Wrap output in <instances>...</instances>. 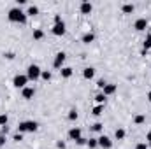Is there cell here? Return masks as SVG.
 <instances>
[{"label": "cell", "mask_w": 151, "mask_h": 149, "mask_svg": "<svg viewBox=\"0 0 151 149\" xmlns=\"http://www.w3.org/2000/svg\"><path fill=\"white\" fill-rule=\"evenodd\" d=\"M86 142H88V140H86L84 137H81V139H77V140H76V144H77V146H86Z\"/></svg>", "instance_id": "f546056e"}, {"label": "cell", "mask_w": 151, "mask_h": 149, "mask_svg": "<svg viewBox=\"0 0 151 149\" xmlns=\"http://www.w3.org/2000/svg\"><path fill=\"white\" fill-rule=\"evenodd\" d=\"M35 14H39V7L37 5H30L27 9V16H35Z\"/></svg>", "instance_id": "ac0fdd59"}, {"label": "cell", "mask_w": 151, "mask_h": 149, "mask_svg": "<svg viewBox=\"0 0 151 149\" xmlns=\"http://www.w3.org/2000/svg\"><path fill=\"white\" fill-rule=\"evenodd\" d=\"M81 14H90L91 11H93V5L90 4V2H81Z\"/></svg>", "instance_id": "8fae6325"}, {"label": "cell", "mask_w": 151, "mask_h": 149, "mask_svg": "<svg viewBox=\"0 0 151 149\" xmlns=\"http://www.w3.org/2000/svg\"><path fill=\"white\" fill-rule=\"evenodd\" d=\"M86 146H88L90 149H95L97 146H99V142H97V139H90V140L86 142Z\"/></svg>", "instance_id": "603a6c76"}, {"label": "cell", "mask_w": 151, "mask_h": 149, "mask_svg": "<svg viewBox=\"0 0 151 149\" xmlns=\"http://www.w3.org/2000/svg\"><path fill=\"white\" fill-rule=\"evenodd\" d=\"M4 56H5V58H7V60H12V58H14V54H12V53H5V54H4Z\"/></svg>", "instance_id": "e575fe53"}, {"label": "cell", "mask_w": 151, "mask_h": 149, "mask_svg": "<svg viewBox=\"0 0 151 149\" xmlns=\"http://www.w3.org/2000/svg\"><path fill=\"white\" fill-rule=\"evenodd\" d=\"M7 121H9L7 114H0V126H7Z\"/></svg>", "instance_id": "d4e9b609"}, {"label": "cell", "mask_w": 151, "mask_h": 149, "mask_svg": "<svg viewBox=\"0 0 151 149\" xmlns=\"http://www.w3.org/2000/svg\"><path fill=\"white\" fill-rule=\"evenodd\" d=\"M135 149H148V144H146V142H141V144H137Z\"/></svg>", "instance_id": "d6a6232c"}, {"label": "cell", "mask_w": 151, "mask_h": 149, "mask_svg": "<svg viewBox=\"0 0 151 149\" xmlns=\"http://www.w3.org/2000/svg\"><path fill=\"white\" fill-rule=\"evenodd\" d=\"M7 18H9V21H11V23H19V25H25L28 16H27V12H23L19 7H14V9H11V11H9Z\"/></svg>", "instance_id": "6da1fadb"}, {"label": "cell", "mask_w": 151, "mask_h": 149, "mask_svg": "<svg viewBox=\"0 0 151 149\" xmlns=\"http://www.w3.org/2000/svg\"><path fill=\"white\" fill-rule=\"evenodd\" d=\"M39 128V125L35 121H21L19 125H18V133H34L35 130Z\"/></svg>", "instance_id": "7a4b0ae2"}, {"label": "cell", "mask_w": 151, "mask_h": 149, "mask_svg": "<svg viewBox=\"0 0 151 149\" xmlns=\"http://www.w3.org/2000/svg\"><path fill=\"white\" fill-rule=\"evenodd\" d=\"M27 82H28V77H27V74L23 75V74H18L14 79H12V84H14V88H25L27 86Z\"/></svg>", "instance_id": "277c9868"}, {"label": "cell", "mask_w": 151, "mask_h": 149, "mask_svg": "<svg viewBox=\"0 0 151 149\" xmlns=\"http://www.w3.org/2000/svg\"><path fill=\"white\" fill-rule=\"evenodd\" d=\"M95 100H97V105H104V102H106V95H104V93H99V95L95 97Z\"/></svg>", "instance_id": "ffe728a7"}, {"label": "cell", "mask_w": 151, "mask_h": 149, "mask_svg": "<svg viewBox=\"0 0 151 149\" xmlns=\"http://www.w3.org/2000/svg\"><path fill=\"white\" fill-rule=\"evenodd\" d=\"M40 69H39V65H28V69H27V77L30 79V81H35V79H39L40 77Z\"/></svg>", "instance_id": "3957f363"}, {"label": "cell", "mask_w": 151, "mask_h": 149, "mask_svg": "<svg viewBox=\"0 0 151 149\" xmlns=\"http://www.w3.org/2000/svg\"><path fill=\"white\" fill-rule=\"evenodd\" d=\"M134 28H135L137 32H142V30H146V28H148V19H146V18H139V19L134 23Z\"/></svg>", "instance_id": "ba28073f"}, {"label": "cell", "mask_w": 151, "mask_h": 149, "mask_svg": "<svg viewBox=\"0 0 151 149\" xmlns=\"http://www.w3.org/2000/svg\"><path fill=\"white\" fill-rule=\"evenodd\" d=\"M91 112H93V116H100V114L104 112V105H95Z\"/></svg>", "instance_id": "7402d4cb"}, {"label": "cell", "mask_w": 151, "mask_h": 149, "mask_svg": "<svg viewBox=\"0 0 151 149\" xmlns=\"http://www.w3.org/2000/svg\"><path fill=\"white\" fill-rule=\"evenodd\" d=\"M144 121H146V116H144V114H137V116L134 117V123H135V125H142Z\"/></svg>", "instance_id": "d6986e66"}, {"label": "cell", "mask_w": 151, "mask_h": 149, "mask_svg": "<svg viewBox=\"0 0 151 149\" xmlns=\"http://www.w3.org/2000/svg\"><path fill=\"white\" fill-rule=\"evenodd\" d=\"M12 140H16V142H21V140H23V133H14Z\"/></svg>", "instance_id": "f1b7e54d"}, {"label": "cell", "mask_w": 151, "mask_h": 149, "mask_svg": "<svg viewBox=\"0 0 151 149\" xmlns=\"http://www.w3.org/2000/svg\"><path fill=\"white\" fill-rule=\"evenodd\" d=\"M42 37H44V32H42L40 28H37V30H34V40H40Z\"/></svg>", "instance_id": "44dd1931"}, {"label": "cell", "mask_w": 151, "mask_h": 149, "mask_svg": "<svg viewBox=\"0 0 151 149\" xmlns=\"http://www.w3.org/2000/svg\"><path fill=\"white\" fill-rule=\"evenodd\" d=\"M148 100H150V102H151V91H150V93H148Z\"/></svg>", "instance_id": "f35d334b"}, {"label": "cell", "mask_w": 151, "mask_h": 149, "mask_svg": "<svg viewBox=\"0 0 151 149\" xmlns=\"http://www.w3.org/2000/svg\"><path fill=\"white\" fill-rule=\"evenodd\" d=\"M102 93H104L106 97L114 95V93H116V84H106V86H104V90H102Z\"/></svg>", "instance_id": "7c38bea8"}, {"label": "cell", "mask_w": 151, "mask_h": 149, "mask_svg": "<svg viewBox=\"0 0 151 149\" xmlns=\"http://www.w3.org/2000/svg\"><path fill=\"white\" fill-rule=\"evenodd\" d=\"M53 35H56V37H62V35H65V23L62 21V23H56L55 27H53Z\"/></svg>", "instance_id": "52a82bcc"}, {"label": "cell", "mask_w": 151, "mask_h": 149, "mask_svg": "<svg viewBox=\"0 0 151 149\" xmlns=\"http://www.w3.org/2000/svg\"><path fill=\"white\" fill-rule=\"evenodd\" d=\"M151 47V35H148V37L144 39V51H148Z\"/></svg>", "instance_id": "4316f807"}, {"label": "cell", "mask_w": 151, "mask_h": 149, "mask_svg": "<svg viewBox=\"0 0 151 149\" xmlns=\"http://www.w3.org/2000/svg\"><path fill=\"white\" fill-rule=\"evenodd\" d=\"M93 75H95V69H93V67H86V69L83 70V77H84V79H93Z\"/></svg>", "instance_id": "4fadbf2b"}, {"label": "cell", "mask_w": 151, "mask_h": 149, "mask_svg": "<svg viewBox=\"0 0 151 149\" xmlns=\"http://www.w3.org/2000/svg\"><path fill=\"white\" fill-rule=\"evenodd\" d=\"M121 9H123V12H125V14H132L135 7H134V4H123V7H121Z\"/></svg>", "instance_id": "2e32d148"}, {"label": "cell", "mask_w": 151, "mask_h": 149, "mask_svg": "<svg viewBox=\"0 0 151 149\" xmlns=\"http://www.w3.org/2000/svg\"><path fill=\"white\" fill-rule=\"evenodd\" d=\"M146 140H148V142H151V132L148 133V135H146Z\"/></svg>", "instance_id": "74e56055"}, {"label": "cell", "mask_w": 151, "mask_h": 149, "mask_svg": "<svg viewBox=\"0 0 151 149\" xmlns=\"http://www.w3.org/2000/svg\"><path fill=\"white\" fill-rule=\"evenodd\" d=\"M150 148H151V142H150Z\"/></svg>", "instance_id": "ab89813d"}, {"label": "cell", "mask_w": 151, "mask_h": 149, "mask_svg": "<svg viewBox=\"0 0 151 149\" xmlns=\"http://www.w3.org/2000/svg\"><path fill=\"white\" fill-rule=\"evenodd\" d=\"M67 117H69V121H76V119H77V111H76V109L69 111V116H67Z\"/></svg>", "instance_id": "cb8c5ba5"}, {"label": "cell", "mask_w": 151, "mask_h": 149, "mask_svg": "<svg viewBox=\"0 0 151 149\" xmlns=\"http://www.w3.org/2000/svg\"><path fill=\"white\" fill-rule=\"evenodd\" d=\"M97 142H99V146H100L102 149H111V148H113V140H111L107 135L99 137V139H97Z\"/></svg>", "instance_id": "8992f818"}, {"label": "cell", "mask_w": 151, "mask_h": 149, "mask_svg": "<svg viewBox=\"0 0 151 149\" xmlns=\"http://www.w3.org/2000/svg\"><path fill=\"white\" fill-rule=\"evenodd\" d=\"M56 148L58 149H65V142H63V140H58V142H56Z\"/></svg>", "instance_id": "1f68e13d"}, {"label": "cell", "mask_w": 151, "mask_h": 149, "mask_svg": "<svg viewBox=\"0 0 151 149\" xmlns=\"http://www.w3.org/2000/svg\"><path fill=\"white\" fill-rule=\"evenodd\" d=\"M7 132H9V128H7V126H2V135H5Z\"/></svg>", "instance_id": "8d00e7d4"}, {"label": "cell", "mask_w": 151, "mask_h": 149, "mask_svg": "<svg viewBox=\"0 0 151 149\" xmlns=\"http://www.w3.org/2000/svg\"><path fill=\"white\" fill-rule=\"evenodd\" d=\"M81 40H83L84 44H90V42H93V40H95V35H93L91 32H88V34H84V35H83Z\"/></svg>", "instance_id": "9a60e30c"}, {"label": "cell", "mask_w": 151, "mask_h": 149, "mask_svg": "<svg viewBox=\"0 0 151 149\" xmlns=\"http://www.w3.org/2000/svg\"><path fill=\"white\" fill-rule=\"evenodd\" d=\"M40 77H42L44 81H49V79H51V72H49V70H42V72H40Z\"/></svg>", "instance_id": "484cf974"}, {"label": "cell", "mask_w": 151, "mask_h": 149, "mask_svg": "<svg viewBox=\"0 0 151 149\" xmlns=\"http://www.w3.org/2000/svg\"><path fill=\"white\" fill-rule=\"evenodd\" d=\"M125 135H127V132H125L123 128H118V130L114 132V137H116L118 140H123V139H125Z\"/></svg>", "instance_id": "e0dca14e"}, {"label": "cell", "mask_w": 151, "mask_h": 149, "mask_svg": "<svg viewBox=\"0 0 151 149\" xmlns=\"http://www.w3.org/2000/svg\"><path fill=\"white\" fill-rule=\"evenodd\" d=\"M21 95H23V98H25V100H30V98H34V95H35V90H34V88H30V86H25Z\"/></svg>", "instance_id": "9c48e42d"}, {"label": "cell", "mask_w": 151, "mask_h": 149, "mask_svg": "<svg viewBox=\"0 0 151 149\" xmlns=\"http://www.w3.org/2000/svg\"><path fill=\"white\" fill-rule=\"evenodd\" d=\"M4 144H5V137H4V135H0V148H2Z\"/></svg>", "instance_id": "d590c367"}, {"label": "cell", "mask_w": 151, "mask_h": 149, "mask_svg": "<svg viewBox=\"0 0 151 149\" xmlns=\"http://www.w3.org/2000/svg\"><path fill=\"white\" fill-rule=\"evenodd\" d=\"M102 126H104L102 123H95V125L91 126V130H93V132H100V130H102Z\"/></svg>", "instance_id": "83f0119b"}, {"label": "cell", "mask_w": 151, "mask_h": 149, "mask_svg": "<svg viewBox=\"0 0 151 149\" xmlns=\"http://www.w3.org/2000/svg\"><path fill=\"white\" fill-rule=\"evenodd\" d=\"M69 137H70L74 142L77 140V139H81V137H83V135H81V128H77V126L70 128V130H69Z\"/></svg>", "instance_id": "30bf717a"}, {"label": "cell", "mask_w": 151, "mask_h": 149, "mask_svg": "<svg viewBox=\"0 0 151 149\" xmlns=\"http://www.w3.org/2000/svg\"><path fill=\"white\" fill-rule=\"evenodd\" d=\"M60 74H62V77H65V79H69L70 75L74 74L72 72V69L70 67H62V70H60Z\"/></svg>", "instance_id": "5bb4252c"}, {"label": "cell", "mask_w": 151, "mask_h": 149, "mask_svg": "<svg viewBox=\"0 0 151 149\" xmlns=\"http://www.w3.org/2000/svg\"><path fill=\"white\" fill-rule=\"evenodd\" d=\"M106 84H107V82H106L104 79H99V82H97V86H99L100 90H104V86H106Z\"/></svg>", "instance_id": "4dcf8cb0"}, {"label": "cell", "mask_w": 151, "mask_h": 149, "mask_svg": "<svg viewBox=\"0 0 151 149\" xmlns=\"http://www.w3.org/2000/svg\"><path fill=\"white\" fill-rule=\"evenodd\" d=\"M65 58H67V54H65L63 51L56 53V56H55V62H53V67H55V69H60V70H62V65H63Z\"/></svg>", "instance_id": "5b68a950"}, {"label": "cell", "mask_w": 151, "mask_h": 149, "mask_svg": "<svg viewBox=\"0 0 151 149\" xmlns=\"http://www.w3.org/2000/svg\"><path fill=\"white\" fill-rule=\"evenodd\" d=\"M56 23H62V16H60V14L55 16V25H56Z\"/></svg>", "instance_id": "836d02e7"}]
</instances>
